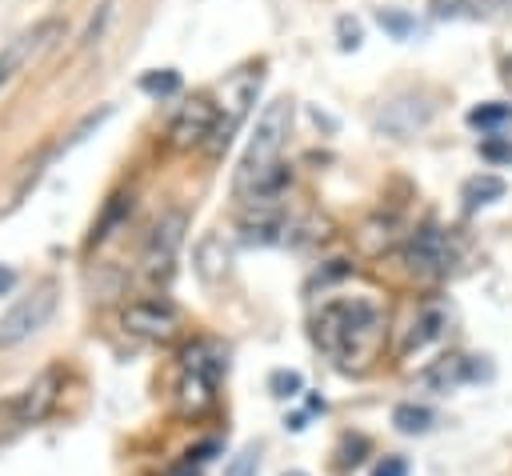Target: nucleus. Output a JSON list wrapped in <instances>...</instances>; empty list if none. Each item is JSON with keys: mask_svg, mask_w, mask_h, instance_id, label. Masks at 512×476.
Listing matches in <instances>:
<instances>
[{"mask_svg": "<svg viewBox=\"0 0 512 476\" xmlns=\"http://www.w3.org/2000/svg\"><path fill=\"white\" fill-rule=\"evenodd\" d=\"M444 332V312L436 308V304H428V308H420L416 316H412V324H408V336H404V344H400V356H412V352H420L428 340H436Z\"/></svg>", "mask_w": 512, "mask_h": 476, "instance_id": "13", "label": "nucleus"}, {"mask_svg": "<svg viewBox=\"0 0 512 476\" xmlns=\"http://www.w3.org/2000/svg\"><path fill=\"white\" fill-rule=\"evenodd\" d=\"M212 388H216V384H208V380L184 372V380H180V388H176V412H180V416H200V412L212 404Z\"/></svg>", "mask_w": 512, "mask_h": 476, "instance_id": "16", "label": "nucleus"}, {"mask_svg": "<svg viewBox=\"0 0 512 476\" xmlns=\"http://www.w3.org/2000/svg\"><path fill=\"white\" fill-rule=\"evenodd\" d=\"M140 88H144L148 96H172V92L180 88V72H176V68H152V72L140 76Z\"/></svg>", "mask_w": 512, "mask_h": 476, "instance_id": "21", "label": "nucleus"}, {"mask_svg": "<svg viewBox=\"0 0 512 476\" xmlns=\"http://www.w3.org/2000/svg\"><path fill=\"white\" fill-rule=\"evenodd\" d=\"M500 196H504V180H500V176H492V172L472 176V180L464 184V204H468V208L492 204V200H500Z\"/></svg>", "mask_w": 512, "mask_h": 476, "instance_id": "18", "label": "nucleus"}, {"mask_svg": "<svg viewBox=\"0 0 512 476\" xmlns=\"http://www.w3.org/2000/svg\"><path fill=\"white\" fill-rule=\"evenodd\" d=\"M380 24H384V28H392L396 36H408V28H412V20H408V16H400V12H380Z\"/></svg>", "mask_w": 512, "mask_h": 476, "instance_id": "28", "label": "nucleus"}, {"mask_svg": "<svg viewBox=\"0 0 512 476\" xmlns=\"http://www.w3.org/2000/svg\"><path fill=\"white\" fill-rule=\"evenodd\" d=\"M476 376V368L468 364V356H444V360H436L428 372H424V380L436 388V392H456L464 380H472Z\"/></svg>", "mask_w": 512, "mask_h": 476, "instance_id": "15", "label": "nucleus"}, {"mask_svg": "<svg viewBox=\"0 0 512 476\" xmlns=\"http://www.w3.org/2000/svg\"><path fill=\"white\" fill-rule=\"evenodd\" d=\"M128 208H132V196H124V192H116L112 200H108V208H104V216L92 224V244H100V240H108L112 236V228L128 216Z\"/></svg>", "mask_w": 512, "mask_h": 476, "instance_id": "19", "label": "nucleus"}, {"mask_svg": "<svg viewBox=\"0 0 512 476\" xmlns=\"http://www.w3.org/2000/svg\"><path fill=\"white\" fill-rule=\"evenodd\" d=\"M228 264H232V248L224 244L220 232H208V236L196 244V252H192V268H196V276H200L208 288L228 276Z\"/></svg>", "mask_w": 512, "mask_h": 476, "instance_id": "11", "label": "nucleus"}, {"mask_svg": "<svg viewBox=\"0 0 512 476\" xmlns=\"http://www.w3.org/2000/svg\"><path fill=\"white\" fill-rule=\"evenodd\" d=\"M400 260H404V268H408L412 276L436 280V276H448V272L456 268L460 244H456L444 228H420V232H412L408 244L400 248Z\"/></svg>", "mask_w": 512, "mask_h": 476, "instance_id": "4", "label": "nucleus"}, {"mask_svg": "<svg viewBox=\"0 0 512 476\" xmlns=\"http://www.w3.org/2000/svg\"><path fill=\"white\" fill-rule=\"evenodd\" d=\"M184 228H188V216L176 212V208L164 212V216L148 228L144 248H140V264H136L140 284L156 288V284H164V280L172 276V268H176V252H180V244H184Z\"/></svg>", "mask_w": 512, "mask_h": 476, "instance_id": "3", "label": "nucleus"}, {"mask_svg": "<svg viewBox=\"0 0 512 476\" xmlns=\"http://www.w3.org/2000/svg\"><path fill=\"white\" fill-rule=\"evenodd\" d=\"M12 284H16V272L12 268H0V292H8Z\"/></svg>", "mask_w": 512, "mask_h": 476, "instance_id": "30", "label": "nucleus"}, {"mask_svg": "<svg viewBox=\"0 0 512 476\" xmlns=\"http://www.w3.org/2000/svg\"><path fill=\"white\" fill-rule=\"evenodd\" d=\"M372 476H408V464L400 460V456H384L380 464H376V472Z\"/></svg>", "mask_w": 512, "mask_h": 476, "instance_id": "27", "label": "nucleus"}, {"mask_svg": "<svg viewBox=\"0 0 512 476\" xmlns=\"http://www.w3.org/2000/svg\"><path fill=\"white\" fill-rule=\"evenodd\" d=\"M56 304H60V296H56V284H52V280H44L36 292L20 296V300L0 316V348H16V344L28 340L32 332H40V328L52 320Z\"/></svg>", "mask_w": 512, "mask_h": 476, "instance_id": "5", "label": "nucleus"}, {"mask_svg": "<svg viewBox=\"0 0 512 476\" xmlns=\"http://www.w3.org/2000/svg\"><path fill=\"white\" fill-rule=\"evenodd\" d=\"M500 80H504V88L512 92V56H508V60L500 64Z\"/></svg>", "mask_w": 512, "mask_h": 476, "instance_id": "31", "label": "nucleus"}, {"mask_svg": "<svg viewBox=\"0 0 512 476\" xmlns=\"http://www.w3.org/2000/svg\"><path fill=\"white\" fill-rule=\"evenodd\" d=\"M480 152H484L488 160H512V144H504V140H484Z\"/></svg>", "mask_w": 512, "mask_h": 476, "instance_id": "29", "label": "nucleus"}, {"mask_svg": "<svg viewBox=\"0 0 512 476\" xmlns=\"http://www.w3.org/2000/svg\"><path fill=\"white\" fill-rule=\"evenodd\" d=\"M280 476H308V472H300V468H288V472H280Z\"/></svg>", "mask_w": 512, "mask_h": 476, "instance_id": "32", "label": "nucleus"}, {"mask_svg": "<svg viewBox=\"0 0 512 476\" xmlns=\"http://www.w3.org/2000/svg\"><path fill=\"white\" fill-rule=\"evenodd\" d=\"M56 396H60V368H44V372L20 392L24 424H40V420L56 408Z\"/></svg>", "mask_w": 512, "mask_h": 476, "instance_id": "10", "label": "nucleus"}, {"mask_svg": "<svg viewBox=\"0 0 512 476\" xmlns=\"http://www.w3.org/2000/svg\"><path fill=\"white\" fill-rule=\"evenodd\" d=\"M224 368H228V352H224V344L200 336V340H192V344L184 348V372H188V376H200V380L216 384V380L224 376Z\"/></svg>", "mask_w": 512, "mask_h": 476, "instance_id": "12", "label": "nucleus"}, {"mask_svg": "<svg viewBox=\"0 0 512 476\" xmlns=\"http://www.w3.org/2000/svg\"><path fill=\"white\" fill-rule=\"evenodd\" d=\"M108 116H112V104H104V108H96L92 116H84V120H80V128L68 136V148H72V144H80V140H88V132H92V128H100Z\"/></svg>", "mask_w": 512, "mask_h": 476, "instance_id": "23", "label": "nucleus"}, {"mask_svg": "<svg viewBox=\"0 0 512 476\" xmlns=\"http://www.w3.org/2000/svg\"><path fill=\"white\" fill-rule=\"evenodd\" d=\"M336 28H340V48H344V52L360 48V24H356V20H348V16H344Z\"/></svg>", "mask_w": 512, "mask_h": 476, "instance_id": "26", "label": "nucleus"}, {"mask_svg": "<svg viewBox=\"0 0 512 476\" xmlns=\"http://www.w3.org/2000/svg\"><path fill=\"white\" fill-rule=\"evenodd\" d=\"M508 4H512V0H508Z\"/></svg>", "mask_w": 512, "mask_h": 476, "instance_id": "33", "label": "nucleus"}, {"mask_svg": "<svg viewBox=\"0 0 512 476\" xmlns=\"http://www.w3.org/2000/svg\"><path fill=\"white\" fill-rule=\"evenodd\" d=\"M20 428H28L24 424V412H20V396H4L0 400V444L12 440Z\"/></svg>", "mask_w": 512, "mask_h": 476, "instance_id": "22", "label": "nucleus"}, {"mask_svg": "<svg viewBox=\"0 0 512 476\" xmlns=\"http://www.w3.org/2000/svg\"><path fill=\"white\" fill-rule=\"evenodd\" d=\"M300 372H272L268 376V388H272V396H296L300 392Z\"/></svg>", "mask_w": 512, "mask_h": 476, "instance_id": "24", "label": "nucleus"}, {"mask_svg": "<svg viewBox=\"0 0 512 476\" xmlns=\"http://www.w3.org/2000/svg\"><path fill=\"white\" fill-rule=\"evenodd\" d=\"M380 340H384V312L364 296L332 300L316 316V344L340 364H368Z\"/></svg>", "mask_w": 512, "mask_h": 476, "instance_id": "2", "label": "nucleus"}, {"mask_svg": "<svg viewBox=\"0 0 512 476\" xmlns=\"http://www.w3.org/2000/svg\"><path fill=\"white\" fill-rule=\"evenodd\" d=\"M432 408H424V404H396L392 408V424L404 432V436H420V432H428L432 428Z\"/></svg>", "mask_w": 512, "mask_h": 476, "instance_id": "17", "label": "nucleus"}, {"mask_svg": "<svg viewBox=\"0 0 512 476\" xmlns=\"http://www.w3.org/2000/svg\"><path fill=\"white\" fill-rule=\"evenodd\" d=\"M52 36H60V20H40V24H32L28 32H20L4 52H0V88L36 56V52H44L48 44H52Z\"/></svg>", "mask_w": 512, "mask_h": 476, "instance_id": "9", "label": "nucleus"}, {"mask_svg": "<svg viewBox=\"0 0 512 476\" xmlns=\"http://www.w3.org/2000/svg\"><path fill=\"white\" fill-rule=\"evenodd\" d=\"M396 216H372V220H364L360 224V232H356V244H360V252L364 256H384L392 244H396Z\"/></svg>", "mask_w": 512, "mask_h": 476, "instance_id": "14", "label": "nucleus"}, {"mask_svg": "<svg viewBox=\"0 0 512 476\" xmlns=\"http://www.w3.org/2000/svg\"><path fill=\"white\" fill-rule=\"evenodd\" d=\"M224 476H256V448H244L232 456V464L224 468Z\"/></svg>", "mask_w": 512, "mask_h": 476, "instance_id": "25", "label": "nucleus"}, {"mask_svg": "<svg viewBox=\"0 0 512 476\" xmlns=\"http://www.w3.org/2000/svg\"><path fill=\"white\" fill-rule=\"evenodd\" d=\"M120 324L128 336L136 340H148V344H168L180 336L184 328V316L176 304L168 300H132L124 312H120Z\"/></svg>", "mask_w": 512, "mask_h": 476, "instance_id": "6", "label": "nucleus"}, {"mask_svg": "<svg viewBox=\"0 0 512 476\" xmlns=\"http://www.w3.org/2000/svg\"><path fill=\"white\" fill-rule=\"evenodd\" d=\"M468 124H472V128H484V132L508 128V124H512V104H476V108L468 112Z\"/></svg>", "mask_w": 512, "mask_h": 476, "instance_id": "20", "label": "nucleus"}, {"mask_svg": "<svg viewBox=\"0 0 512 476\" xmlns=\"http://www.w3.org/2000/svg\"><path fill=\"white\" fill-rule=\"evenodd\" d=\"M432 120V104L416 92H400L392 100H384L372 116V124L384 132V136H396V140H408L412 132H420L424 124Z\"/></svg>", "mask_w": 512, "mask_h": 476, "instance_id": "7", "label": "nucleus"}, {"mask_svg": "<svg viewBox=\"0 0 512 476\" xmlns=\"http://www.w3.org/2000/svg\"><path fill=\"white\" fill-rule=\"evenodd\" d=\"M208 136H216V108L208 100H188L172 124H168V144L176 152H188V148H200Z\"/></svg>", "mask_w": 512, "mask_h": 476, "instance_id": "8", "label": "nucleus"}, {"mask_svg": "<svg viewBox=\"0 0 512 476\" xmlns=\"http://www.w3.org/2000/svg\"><path fill=\"white\" fill-rule=\"evenodd\" d=\"M288 128H292V100L280 96L260 112L252 140H248V152L236 168V184H232L236 200L256 216H276V200L288 184V168L280 160Z\"/></svg>", "mask_w": 512, "mask_h": 476, "instance_id": "1", "label": "nucleus"}]
</instances>
